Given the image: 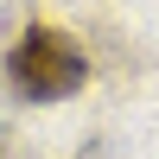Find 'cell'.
<instances>
[{
  "label": "cell",
  "mask_w": 159,
  "mask_h": 159,
  "mask_svg": "<svg viewBox=\"0 0 159 159\" xmlns=\"http://www.w3.org/2000/svg\"><path fill=\"white\" fill-rule=\"evenodd\" d=\"M83 76H89L83 45L70 32H57V25H25L19 45L7 51V83L25 102H64L83 89Z\"/></svg>",
  "instance_id": "1"
}]
</instances>
